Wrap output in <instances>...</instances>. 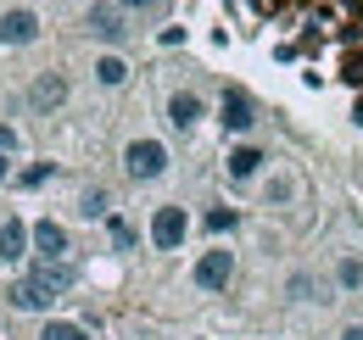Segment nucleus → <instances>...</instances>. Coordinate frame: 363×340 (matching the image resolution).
<instances>
[{"instance_id":"obj_1","label":"nucleus","mask_w":363,"mask_h":340,"mask_svg":"<svg viewBox=\"0 0 363 340\" xmlns=\"http://www.w3.org/2000/svg\"><path fill=\"white\" fill-rule=\"evenodd\" d=\"M168 168H174V151H168L162 140L135 134V140L123 145V178H129V184H157V178H168Z\"/></svg>"},{"instance_id":"obj_2","label":"nucleus","mask_w":363,"mask_h":340,"mask_svg":"<svg viewBox=\"0 0 363 340\" xmlns=\"http://www.w3.org/2000/svg\"><path fill=\"white\" fill-rule=\"evenodd\" d=\"M190 285L201 296H224L229 285H235V251L229 246H207V251L190 262Z\"/></svg>"},{"instance_id":"obj_3","label":"nucleus","mask_w":363,"mask_h":340,"mask_svg":"<svg viewBox=\"0 0 363 340\" xmlns=\"http://www.w3.org/2000/svg\"><path fill=\"white\" fill-rule=\"evenodd\" d=\"M6 307H11V312H40V318H50V312L62 307V290L45 285L40 273H23V279L6 285Z\"/></svg>"},{"instance_id":"obj_4","label":"nucleus","mask_w":363,"mask_h":340,"mask_svg":"<svg viewBox=\"0 0 363 340\" xmlns=\"http://www.w3.org/2000/svg\"><path fill=\"white\" fill-rule=\"evenodd\" d=\"M84 34L101 40L106 50H118V45L129 40V11H123L118 0H90V6H84Z\"/></svg>"},{"instance_id":"obj_5","label":"nucleus","mask_w":363,"mask_h":340,"mask_svg":"<svg viewBox=\"0 0 363 340\" xmlns=\"http://www.w3.org/2000/svg\"><path fill=\"white\" fill-rule=\"evenodd\" d=\"M28 256H34V262H67V256H73V234H67V223H56V217H34V223H28Z\"/></svg>"},{"instance_id":"obj_6","label":"nucleus","mask_w":363,"mask_h":340,"mask_svg":"<svg viewBox=\"0 0 363 340\" xmlns=\"http://www.w3.org/2000/svg\"><path fill=\"white\" fill-rule=\"evenodd\" d=\"M257 118H263V106L252 101V89H240V84H224V89H218V123H224L229 134H240V140H246V134L257 128Z\"/></svg>"},{"instance_id":"obj_7","label":"nucleus","mask_w":363,"mask_h":340,"mask_svg":"<svg viewBox=\"0 0 363 340\" xmlns=\"http://www.w3.org/2000/svg\"><path fill=\"white\" fill-rule=\"evenodd\" d=\"M45 34V17L34 6H6L0 11V50H23V45H40Z\"/></svg>"},{"instance_id":"obj_8","label":"nucleus","mask_w":363,"mask_h":340,"mask_svg":"<svg viewBox=\"0 0 363 340\" xmlns=\"http://www.w3.org/2000/svg\"><path fill=\"white\" fill-rule=\"evenodd\" d=\"M184 240H190V212H184L179 201H162L151 212V246L157 251H179Z\"/></svg>"},{"instance_id":"obj_9","label":"nucleus","mask_w":363,"mask_h":340,"mask_svg":"<svg viewBox=\"0 0 363 340\" xmlns=\"http://www.w3.org/2000/svg\"><path fill=\"white\" fill-rule=\"evenodd\" d=\"M67 95H73V84H67V73H56V67H45V73H34L28 79V112H62L67 106Z\"/></svg>"},{"instance_id":"obj_10","label":"nucleus","mask_w":363,"mask_h":340,"mask_svg":"<svg viewBox=\"0 0 363 340\" xmlns=\"http://www.w3.org/2000/svg\"><path fill=\"white\" fill-rule=\"evenodd\" d=\"M162 118H168L174 134H196V128L207 123V101H201L196 89H174V95L162 101Z\"/></svg>"},{"instance_id":"obj_11","label":"nucleus","mask_w":363,"mask_h":340,"mask_svg":"<svg viewBox=\"0 0 363 340\" xmlns=\"http://www.w3.org/2000/svg\"><path fill=\"white\" fill-rule=\"evenodd\" d=\"M263 168H269V151H263L257 140L229 145V157H224V178L229 184H252V178H263Z\"/></svg>"},{"instance_id":"obj_12","label":"nucleus","mask_w":363,"mask_h":340,"mask_svg":"<svg viewBox=\"0 0 363 340\" xmlns=\"http://www.w3.org/2000/svg\"><path fill=\"white\" fill-rule=\"evenodd\" d=\"M0 262H28V217H17V212H6L0 217Z\"/></svg>"},{"instance_id":"obj_13","label":"nucleus","mask_w":363,"mask_h":340,"mask_svg":"<svg viewBox=\"0 0 363 340\" xmlns=\"http://www.w3.org/2000/svg\"><path fill=\"white\" fill-rule=\"evenodd\" d=\"M90 79L101 89H123L129 79H135V67H129V56H123V50H101V56H95V67H90Z\"/></svg>"},{"instance_id":"obj_14","label":"nucleus","mask_w":363,"mask_h":340,"mask_svg":"<svg viewBox=\"0 0 363 340\" xmlns=\"http://www.w3.org/2000/svg\"><path fill=\"white\" fill-rule=\"evenodd\" d=\"M73 217H84V223H106V217H112V190L84 184V190H79V201H73Z\"/></svg>"},{"instance_id":"obj_15","label":"nucleus","mask_w":363,"mask_h":340,"mask_svg":"<svg viewBox=\"0 0 363 340\" xmlns=\"http://www.w3.org/2000/svg\"><path fill=\"white\" fill-rule=\"evenodd\" d=\"M28 273H40V279H45V285H56L62 296L79 285V268H73V262H34V256H28Z\"/></svg>"},{"instance_id":"obj_16","label":"nucleus","mask_w":363,"mask_h":340,"mask_svg":"<svg viewBox=\"0 0 363 340\" xmlns=\"http://www.w3.org/2000/svg\"><path fill=\"white\" fill-rule=\"evenodd\" d=\"M285 296H291V301H308V307L330 301V296H324V285H318V273H308V268H296V273L285 279Z\"/></svg>"},{"instance_id":"obj_17","label":"nucleus","mask_w":363,"mask_h":340,"mask_svg":"<svg viewBox=\"0 0 363 340\" xmlns=\"http://www.w3.org/2000/svg\"><path fill=\"white\" fill-rule=\"evenodd\" d=\"M34 340H95V335L79 324V318H56V312H50L45 324H40V335H34Z\"/></svg>"},{"instance_id":"obj_18","label":"nucleus","mask_w":363,"mask_h":340,"mask_svg":"<svg viewBox=\"0 0 363 340\" xmlns=\"http://www.w3.org/2000/svg\"><path fill=\"white\" fill-rule=\"evenodd\" d=\"M235 229H240V212H235V207H207V212H201V234H213V240H224Z\"/></svg>"},{"instance_id":"obj_19","label":"nucleus","mask_w":363,"mask_h":340,"mask_svg":"<svg viewBox=\"0 0 363 340\" xmlns=\"http://www.w3.org/2000/svg\"><path fill=\"white\" fill-rule=\"evenodd\" d=\"M50 178H56V162H34V168H17V173H11L17 190H45Z\"/></svg>"},{"instance_id":"obj_20","label":"nucleus","mask_w":363,"mask_h":340,"mask_svg":"<svg viewBox=\"0 0 363 340\" xmlns=\"http://www.w3.org/2000/svg\"><path fill=\"white\" fill-rule=\"evenodd\" d=\"M106 240H112V251H135L140 234H135V223H129L123 212H112V217H106Z\"/></svg>"},{"instance_id":"obj_21","label":"nucleus","mask_w":363,"mask_h":340,"mask_svg":"<svg viewBox=\"0 0 363 340\" xmlns=\"http://www.w3.org/2000/svg\"><path fill=\"white\" fill-rule=\"evenodd\" d=\"M335 285H341L347 296H358L363 290V256H341V262H335Z\"/></svg>"},{"instance_id":"obj_22","label":"nucleus","mask_w":363,"mask_h":340,"mask_svg":"<svg viewBox=\"0 0 363 340\" xmlns=\"http://www.w3.org/2000/svg\"><path fill=\"white\" fill-rule=\"evenodd\" d=\"M291 196H296V178H291V173H274L269 184H263V201H269V207H285Z\"/></svg>"},{"instance_id":"obj_23","label":"nucleus","mask_w":363,"mask_h":340,"mask_svg":"<svg viewBox=\"0 0 363 340\" xmlns=\"http://www.w3.org/2000/svg\"><path fill=\"white\" fill-rule=\"evenodd\" d=\"M129 17H157V11H168V0H118Z\"/></svg>"},{"instance_id":"obj_24","label":"nucleus","mask_w":363,"mask_h":340,"mask_svg":"<svg viewBox=\"0 0 363 340\" xmlns=\"http://www.w3.org/2000/svg\"><path fill=\"white\" fill-rule=\"evenodd\" d=\"M0 151H6V157H17V151H23V134L6 123V118H0Z\"/></svg>"},{"instance_id":"obj_25","label":"nucleus","mask_w":363,"mask_h":340,"mask_svg":"<svg viewBox=\"0 0 363 340\" xmlns=\"http://www.w3.org/2000/svg\"><path fill=\"white\" fill-rule=\"evenodd\" d=\"M157 45H184V28H179V23H168V28H157Z\"/></svg>"},{"instance_id":"obj_26","label":"nucleus","mask_w":363,"mask_h":340,"mask_svg":"<svg viewBox=\"0 0 363 340\" xmlns=\"http://www.w3.org/2000/svg\"><path fill=\"white\" fill-rule=\"evenodd\" d=\"M11 173H17V168H11V157L0 151V184H11Z\"/></svg>"},{"instance_id":"obj_27","label":"nucleus","mask_w":363,"mask_h":340,"mask_svg":"<svg viewBox=\"0 0 363 340\" xmlns=\"http://www.w3.org/2000/svg\"><path fill=\"white\" fill-rule=\"evenodd\" d=\"M335 340H363V324H347V329H341Z\"/></svg>"},{"instance_id":"obj_28","label":"nucleus","mask_w":363,"mask_h":340,"mask_svg":"<svg viewBox=\"0 0 363 340\" xmlns=\"http://www.w3.org/2000/svg\"><path fill=\"white\" fill-rule=\"evenodd\" d=\"M196 340H207V335H196Z\"/></svg>"}]
</instances>
